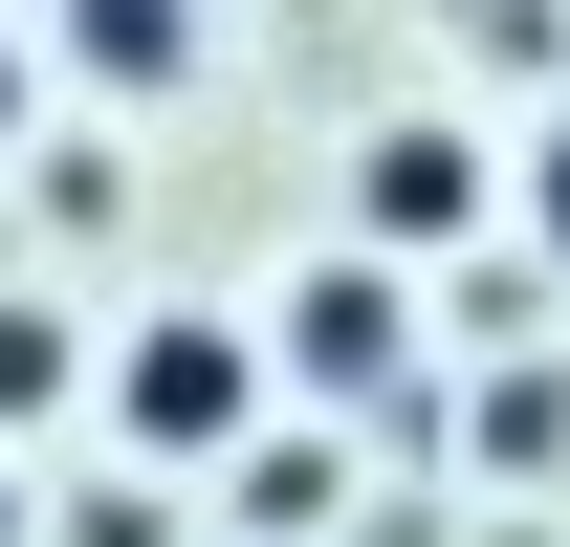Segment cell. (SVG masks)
<instances>
[{"label":"cell","mask_w":570,"mask_h":547,"mask_svg":"<svg viewBox=\"0 0 570 547\" xmlns=\"http://www.w3.org/2000/svg\"><path fill=\"white\" fill-rule=\"evenodd\" d=\"M264 329H242V307H154L132 350H110V438H132V460H242V438H264Z\"/></svg>","instance_id":"6da1fadb"},{"label":"cell","mask_w":570,"mask_h":547,"mask_svg":"<svg viewBox=\"0 0 570 547\" xmlns=\"http://www.w3.org/2000/svg\"><path fill=\"white\" fill-rule=\"evenodd\" d=\"M264 372H285V395H330V416H373V438H417V307H395V263H373V241H330V263L285 285Z\"/></svg>","instance_id":"7a4b0ae2"},{"label":"cell","mask_w":570,"mask_h":547,"mask_svg":"<svg viewBox=\"0 0 570 547\" xmlns=\"http://www.w3.org/2000/svg\"><path fill=\"white\" fill-rule=\"evenodd\" d=\"M483 219H504V153L461 132V110H395V132L352 153V241L373 263H461Z\"/></svg>","instance_id":"3957f363"},{"label":"cell","mask_w":570,"mask_h":547,"mask_svg":"<svg viewBox=\"0 0 570 547\" xmlns=\"http://www.w3.org/2000/svg\"><path fill=\"white\" fill-rule=\"evenodd\" d=\"M45 44H67L110 110H154V88H198V0H45Z\"/></svg>","instance_id":"277c9868"},{"label":"cell","mask_w":570,"mask_h":547,"mask_svg":"<svg viewBox=\"0 0 570 547\" xmlns=\"http://www.w3.org/2000/svg\"><path fill=\"white\" fill-rule=\"evenodd\" d=\"M219 504H242V547H330V504H352V438H307V416H264V438L219 460Z\"/></svg>","instance_id":"5b68a950"},{"label":"cell","mask_w":570,"mask_h":547,"mask_svg":"<svg viewBox=\"0 0 570 547\" xmlns=\"http://www.w3.org/2000/svg\"><path fill=\"white\" fill-rule=\"evenodd\" d=\"M461 460L483 481H570V372H483L461 395Z\"/></svg>","instance_id":"8992f818"},{"label":"cell","mask_w":570,"mask_h":547,"mask_svg":"<svg viewBox=\"0 0 570 547\" xmlns=\"http://www.w3.org/2000/svg\"><path fill=\"white\" fill-rule=\"evenodd\" d=\"M67 395H88V350L45 329V307H0V460H22V438H45Z\"/></svg>","instance_id":"52a82bcc"},{"label":"cell","mask_w":570,"mask_h":547,"mask_svg":"<svg viewBox=\"0 0 570 547\" xmlns=\"http://www.w3.org/2000/svg\"><path fill=\"white\" fill-rule=\"evenodd\" d=\"M67 547H176V504H154V481H88V504H67Z\"/></svg>","instance_id":"ba28073f"},{"label":"cell","mask_w":570,"mask_h":547,"mask_svg":"<svg viewBox=\"0 0 570 547\" xmlns=\"http://www.w3.org/2000/svg\"><path fill=\"white\" fill-rule=\"evenodd\" d=\"M504 219H527V241H549V285H570V132L527 153V176H504Z\"/></svg>","instance_id":"9c48e42d"},{"label":"cell","mask_w":570,"mask_h":547,"mask_svg":"<svg viewBox=\"0 0 570 547\" xmlns=\"http://www.w3.org/2000/svg\"><path fill=\"white\" fill-rule=\"evenodd\" d=\"M0 153H22V44H0Z\"/></svg>","instance_id":"30bf717a"},{"label":"cell","mask_w":570,"mask_h":547,"mask_svg":"<svg viewBox=\"0 0 570 547\" xmlns=\"http://www.w3.org/2000/svg\"><path fill=\"white\" fill-rule=\"evenodd\" d=\"M0 547H22V460H0Z\"/></svg>","instance_id":"8fae6325"}]
</instances>
